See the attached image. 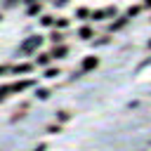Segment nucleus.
<instances>
[{"instance_id": "nucleus-1", "label": "nucleus", "mask_w": 151, "mask_h": 151, "mask_svg": "<svg viewBox=\"0 0 151 151\" xmlns=\"http://www.w3.org/2000/svg\"><path fill=\"white\" fill-rule=\"evenodd\" d=\"M35 45H40V38H38V35H33V40H28V42H24V45H21V50H33Z\"/></svg>"}, {"instance_id": "nucleus-2", "label": "nucleus", "mask_w": 151, "mask_h": 151, "mask_svg": "<svg viewBox=\"0 0 151 151\" xmlns=\"http://www.w3.org/2000/svg\"><path fill=\"white\" fill-rule=\"evenodd\" d=\"M97 64H99V59H97V57H90V59H85V61H83V68L87 71V68H94Z\"/></svg>"}, {"instance_id": "nucleus-3", "label": "nucleus", "mask_w": 151, "mask_h": 151, "mask_svg": "<svg viewBox=\"0 0 151 151\" xmlns=\"http://www.w3.org/2000/svg\"><path fill=\"white\" fill-rule=\"evenodd\" d=\"M35 64H40V66H45V64H50V54H38V59H35Z\"/></svg>"}, {"instance_id": "nucleus-4", "label": "nucleus", "mask_w": 151, "mask_h": 151, "mask_svg": "<svg viewBox=\"0 0 151 151\" xmlns=\"http://www.w3.org/2000/svg\"><path fill=\"white\" fill-rule=\"evenodd\" d=\"M52 54H54V57H59V59H61V57H64V54H66V47H59V50H54V52H52Z\"/></svg>"}, {"instance_id": "nucleus-5", "label": "nucleus", "mask_w": 151, "mask_h": 151, "mask_svg": "<svg viewBox=\"0 0 151 151\" xmlns=\"http://www.w3.org/2000/svg\"><path fill=\"white\" fill-rule=\"evenodd\" d=\"M45 76H47V78H54V76H59V68H57V71H54V68H47Z\"/></svg>"}, {"instance_id": "nucleus-6", "label": "nucleus", "mask_w": 151, "mask_h": 151, "mask_svg": "<svg viewBox=\"0 0 151 151\" xmlns=\"http://www.w3.org/2000/svg\"><path fill=\"white\" fill-rule=\"evenodd\" d=\"M80 35H83V38H90L92 31H90V28H80Z\"/></svg>"}, {"instance_id": "nucleus-7", "label": "nucleus", "mask_w": 151, "mask_h": 151, "mask_svg": "<svg viewBox=\"0 0 151 151\" xmlns=\"http://www.w3.org/2000/svg\"><path fill=\"white\" fill-rule=\"evenodd\" d=\"M42 24L45 26H52V17H42Z\"/></svg>"}]
</instances>
